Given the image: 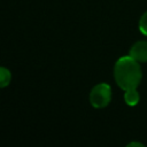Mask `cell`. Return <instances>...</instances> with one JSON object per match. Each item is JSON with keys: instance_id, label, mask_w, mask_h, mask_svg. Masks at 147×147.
<instances>
[{"instance_id": "cell-1", "label": "cell", "mask_w": 147, "mask_h": 147, "mask_svg": "<svg viewBox=\"0 0 147 147\" xmlns=\"http://www.w3.org/2000/svg\"><path fill=\"white\" fill-rule=\"evenodd\" d=\"M114 78L116 84L124 91L137 88L142 78L139 62L130 55L119 57L114 65Z\"/></svg>"}, {"instance_id": "cell-2", "label": "cell", "mask_w": 147, "mask_h": 147, "mask_svg": "<svg viewBox=\"0 0 147 147\" xmlns=\"http://www.w3.org/2000/svg\"><path fill=\"white\" fill-rule=\"evenodd\" d=\"M88 99L94 108H105L111 101V87L107 83H100L91 90Z\"/></svg>"}, {"instance_id": "cell-3", "label": "cell", "mask_w": 147, "mask_h": 147, "mask_svg": "<svg viewBox=\"0 0 147 147\" xmlns=\"http://www.w3.org/2000/svg\"><path fill=\"white\" fill-rule=\"evenodd\" d=\"M129 55L138 62H147V41L140 40L134 42L129 51Z\"/></svg>"}, {"instance_id": "cell-4", "label": "cell", "mask_w": 147, "mask_h": 147, "mask_svg": "<svg viewBox=\"0 0 147 147\" xmlns=\"http://www.w3.org/2000/svg\"><path fill=\"white\" fill-rule=\"evenodd\" d=\"M139 100H140V95L139 93L137 92V88H131V90H127L125 91L124 93V101L127 106H136L139 103Z\"/></svg>"}, {"instance_id": "cell-5", "label": "cell", "mask_w": 147, "mask_h": 147, "mask_svg": "<svg viewBox=\"0 0 147 147\" xmlns=\"http://www.w3.org/2000/svg\"><path fill=\"white\" fill-rule=\"evenodd\" d=\"M10 80H11V74L10 71L5 68V67H1L0 68V86L1 87H6L10 84Z\"/></svg>"}, {"instance_id": "cell-6", "label": "cell", "mask_w": 147, "mask_h": 147, "mask_svg": "<svg viewBox=\"0 0 147 147\" xmlns=\"http://www.w3.org/2000/svg\"><path fill=\"white\" fill-rule=\"evenodd\" d=\"M139 31L144 34V36H147V11H145L140 20H139Z\"/></svg>"}, {"instance_id": "cell-7", "label": "cell", "mask_w": 147, "mask_h": 147, "mask_svg": "<svg viewBox=\"0 0 147 147\" xmlns=\"http://www.w3.org/2000/svg\"><path fill=\"white\" fill-rule=\"evenodd\" d=\"M129 146L131 147V146H144V145L140 144V142H130V144L127 145V147H129Z\"/></svg>"}]
</instances>
